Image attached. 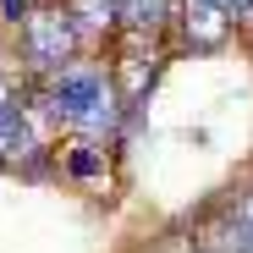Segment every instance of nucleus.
<instances>
[{
	"label": "nucleus",
	"mask_w": 253,
	"mask_h": 253,
	"mask_svg": "<svg viewBox=\"0 0 253 253\" xmlns=\"http://www.w3.org/2000/svg\"><path fill=\"white\" fill-rule=\"evenodd\" d=\"M44 105L61 116V121H77V126H105L116 110H110V83L105 72H88V66H66L55 83H50V94Z\"/></svg>",
	"instance_id": "nucleus-1"
},
{
	"label": "nucleus",
	"mask_w": 253,
	"mask_h": 253,
	"mask_svg": "<svg viewBox=\"0 0 253 253\" xmlns=\"http://www.w3.org/2000/svg\"><path fill=\"white\" fill-rule=\"evenodd\" d=\"M22 44H28V66L33 72H66V61L77 55V22L72 11H33L22 22Z\"/></svg>",
	"instance_id": "nucleus-2"
},
{
	"label": "nucleus",
	"mask_w": 253,
	"mask_h": 253,
	"mask_svg": "<svg viewBox=\"0 0 253 253\" xmlns=\"http://www.w3.org/2000/svg\"><path fill=\"white\" fill-rule=\"evenodd\" d=\"M198 253H253V193H237V204L215 215V226L198 237Z\"/></svg>",
	"instance_id": "nucleus-3"
},
{
	"label": "nucleus",
	"mask_w": 253,
	"mask_h": 253,
	"mask_svg": "<svg viewBox=\"0 0 253 253\" xmlns=\"http://www.w3.org/2000/svg\"><path fill=\"white\" fill-rule=\"evenodd\" d=\"M226 28H231V17L220 11V0H187V39L198 50H215Z\"/></svg>",
	"instance_id": "nucleus-4"
},
{
	"label": "nucleus",
	"mask_w": 253,
	"mask_h": 253,
	"mask_svg": "<svg viewBox=\"0 0 253 253\" xmlns=\"http://www.w3.org/2000/svg\"><path fill=\"white\" fill-rule=\"evenodd\" d=\"M116 17L126 28H160L165 17H171V0H110Z\"/></svg>",
	"instance_id": "nucleus-5"
},
{
	"label": "nucleus",
	"mask_w": 253,
	"mask_h": 253,
	"mask_svg": "<svg viewBox=\"0 0 253 253\" xmlns=\"http://www.w3.org/2000/svg\"><path fill=\"white\" fill-rule=\"evenodd\" d=\"M105 171V154L94 149V143H83L77 154H72V176H99Z\"/></svg>",
	"instance_id": "nucleus-6"
},
{
	"label": "nucleus",
	"mask_w": 253,
	"mask_h": 253,
	"mask_svg": "<svg viewBox=\"0 0 253 253\" xmlns=\"http://www.w3.org/2000/svg\"><path fill=\"white\" fill-rule=\"evenodd\" d=\"M0 11H6L11 22H28V0H0Z\"/></svg>",
	"instance_id": "nucleus-7"
},
{
	"label": "nucleus",
	"mask_w": 253,
	"mask_h": 253,
	"mask_svg": "<svg viewBox=\"0 0 253 253\" xmlns=\"http://www.w3.org/2000/svg\"><path fill=\"white\" fill-rule=\"evenodd\" d=\"M220 11L237 22V17H248V11H253V0H220Z\"/></svg>",
	"instance_id": "nucleus-8"
}]
</instances>
